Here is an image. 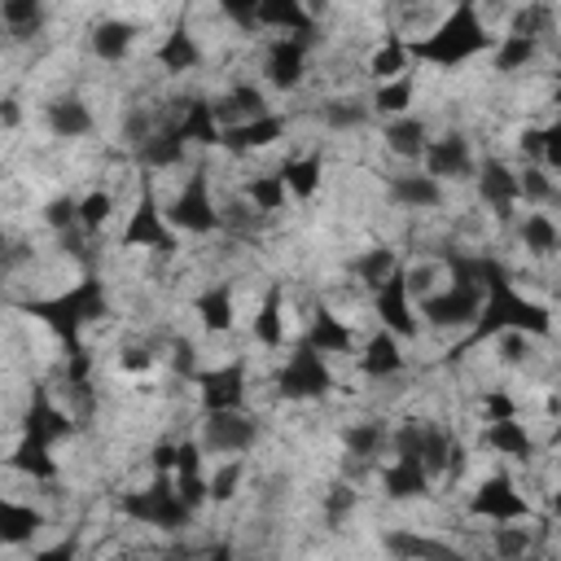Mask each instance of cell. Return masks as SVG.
I'll return each mask as SVG.
<instances>
[{
    "mask_svg": "<svg viewBox=\"0 0 561 561\" xmlns=\"http://www.w3.org/2000/svg\"><path fill=\"white\" fill-rule=\"evenodd\" d=\"M412 44V57L416 61H430V66H465L469 57H478V53H486L491 48V31H486V22L478 18V9L465 0V4H456L425 39H408Z\"/></svg>",
    "mask_w": 561,
    "mask_h": 561,
    "instance_id": "obj_1",
    "label": "cell"
},
{
    "mask_svg": "<svg viewBox=\"0 0 561 561\" xmlns=\"http://www.w3.org/2000/svg\"><path fill=\"white\" fill-rule=\"evenodd\" d=\"M31 311H35L39 320H48V324L61 333V342H66L70 351H79V346H75L79 329H83L88 320H101V316L110 311V302H105V285H101L96 276H83L79 285H70L66 294H57V298H48V302H35Z\"/></svg>",
    "mask_w": 561,
    "mask_h": 561,
    "instance_id": "obj_2",
    "label": "cell"
},
{
    "mask_svg": "<svg viewBox=\"0 0 561 561\" xmlns=\"http://www.w3.org/2000/svg\"><path fill=\"white\" fill-rule=\"evenodd\" d=\"M478 329L482 333H504V329H522L530 337H548L552 333V316L543 302L526 298L513 289V280L486 289V302H482V316H478Z\"/></svg>",
    "mask_w": 561,
    "mask_h": 561,
    "instance_id": "obj_3",
    "label": "cell"
},
{
    "mask_svg": "<svg viewBox=\"0 0 561 561\" xmlns=\"http://www.w3.org/2000/svg\"><path fill=\"white\" fill-rule=\"evenodd\" d=\"M123 513H127L131 522H140V526H153V530H180V526H188V522L197 517V508L180 495L175 473H158L153 486L127 491V495H123Z\"/></svg>",
    "mask_w": 561,
    "mask_h": 561,
    "instance_id": "obj_4",
    "label": "cell"
},
{
    "mask_svg": "<svg viewBox=\"0 0 561 561\" xmlns=\"http://www.w3.org/2000/svg\"><path fill=\"white\" fill-rule=\"evenodd\" d=\"M162 210H167V219H171L175 232H193V237L219 232L228 224L224 210L210 202V175H206V167H193L184 175V184L175 188V197L162 202Z\"/></svg>",
    "mask_w": 561,
    "mask_h": 561,
    "instance_id": "obj_5",
    "label": "cell"
},
{
    "mask_svg": "<svg viewBox=\"0 0 561 561\" xmlns=\"http://www.w3.org/2000/svg\"><path fill=\"white\" fill-rule=\"evenodd\" d=\"M276 394L280 399H294V403H311V399H324L333 390V368H329V355H320L316 346L298 342V351L285 355V364L276 368Z\"/></svg>",
    "mask_w": 561,
    "mask_h": 561,
    "instance_id": "obj_6",
    "label": "cell"
},
{
    "mask_svg": "<svg viewBox=\"0 0 561 561\" xmlns=\"http://www.w3.org/2000/svg\"><path fill=\"white\" fill-rule=\"evenodd\" d=\"M482 302H486V289L482 285H469V280H447L438 294L421 298V320L430 329H478V316H482Z\"/></svg>",
    "mask_w": 561,
    "mask_h": 561,
    "instance_id": "obj_7",
    "label": "cell"
},
{
    "mask_svg": "<svg viewBox=\"0 0 561 561\" xmlns=\"http://www.w3.org/2000/svg\"><path fill=\"white\" fill-rule=\"evenodd\" d=\"M197 443L206 447V456H245L259 443V421L245 408H219V412H202L197 421Z\"/></svg>",
    "mask_w": 561,
    "mask_h": 561,
    "instance_id": "obj_8",
    "label": "cell"
},
{
    "mask_svg": "<svg viewBox=\"0 0 561 561\" xmlns=\"http://www.w3.org/2000/svg\"><path fill=\"white\" fill-rule=\"evenodd\" d=\"M311 31H298V35H276L267 44V57H263V83L276 88V92H294L302 79H307V53H311Z\"/></svg>",
    "mask_w": 561,
    "mask_h": 561,
    "instance_id": "obj_9",
    "label": "cell"
},
{
    "mask_svg": "<svg viewBox=\"0 0 561 561\" xmlns=\"http://www.w3.org/2000/svg\"><path fill=\"white\" fill-rule=\"evenodd\" d=\"M469 513L482 517V522H491V526H500V522H522V517H530L535 508H530V500L517 491V482H513L508 473H491V478H482L478 491L469 495Z\"/></svg>",
    "mask_w": 561,
    "mask_h": 561,
    "instance_id": "obj_10",
    "label": "cell"
},
{
    "mask_svg": "<svg viewBox=\"0 0 561 561\" xmlns=\"http://www.w3.org/2000/svg\"><path fill=\"white\" fill-rule=\"evenodd\" d=\"M123 245H131V250L145 245V250H158V254H171V250H175V228H171L167 210L158 206L153 188H145L140 202L131 206L127 228H123Z\"/></svg>",
    "mask_w": 561,
    "mask_h": 561,
    "instance_id": "obj_11",
    "label": "cell"
},
{
    "mask_svg": "<svg viewBox=\"0 0 561 561\" xmlns=\"http://www.w3.org/2000/svg\"><path fill=\"white\" fill-rule=\"evenodd\" d=\"M373 311H377V320H381V329H390V333H399V337H416V329H421V307H416V298H412V289H408V263L373 294Z\"/></svg>",
    "mask_w": 561,
    "mask_h": 561,
    "instance_id": "obj_12",
    "label": "cell"
},
{
    "mask_svg": "<svg viewBox=\"0 0 561 561\" xmlns=\"http://www.w3.org/2000/svg\"><path fill=\"white\" fill-rule=\"evenodd\" d=\"M473 188H478V202H482L491 215H500V219H513V210L522 206V193H517V167H508L504 158H486V162H478Z\"/></svg>",
    "mask_w": 561,
    "mask_h": 561,
    "instance_id": "obj_13",
    "label": "cell"
},
{
    "mask_svg": "<svg viewBox=\"0 0 561 561\" xmlns=\"http://www.w3.org/2000/svg\"><path fill=\"white\" fill-rule=\"evenodd\" d=\"M421 167H425L430 175H438L443 184H451V180H473V175H478V158H473V149H469V140H465L460 131L434 136L430 149H425V158H421Z\"/></svg>",
    "mask_w": 561,
    "mask_h": 561,
    "instance_id": "obj_14",
    "label": "cell"
},
{
    "mask_svg": "<svg viewBox=\"0 0 561 561\" xmlns=\"http://www.w3.org/2000/svg\"><path fill=\"white\" fill-rule=\"evenodd\" d=\"M386 197H390L394 206H403V210H438L443 197H447V188H443L438 175H430V171L421 167V171H399V175H390Z\"/></svg>",
    "mask_w": 561,
    "mask_h": 561,
    "instance_id": "obj_15",
    "label": "cell"
},
{
    "mask_svg": "<svg viewBox=\"0 0 561 561\" xmlns=\"http://www.w3.org/2000/svg\"><path fill=\"white\" fill-rule=\"evenodd\" d=\"M197 394H202V412H219V408H245V368L219 364L210 373H197Z\"/></svg>",
    "mask_w": 561,
    "mask_h": 561,
    "instance_id": "obj_16",
    "label": "cell"
},
{
    "mask_svg": "<svg viewBox=\"0 0 561 561\" xmlns=\"http://www.w3.org/2000/svg\"><path fill=\"white\" fill-rule=\"evenodd\" d=\"M478 447H482V451H491V456H504V460H530V456L539 451V443H535V434L526 430V421H522V416L486 421V425H482Z\"/></svg>",
    "mask_w": 561,
    "mask_h": 561,
    "instance_id": "obj_17",
    "label": "cell"
},
{
    "mask_svg": "<svg viewBox=\"0 0 561 561\" xmlns=\"http://www.w3.org/2000/svg\"><path fill=\"white\" fill-rule=\"evenodd\" d=\"M355 359H359V373L373 377V381L399 377V373H403V337L390 333V329H377L368 342H359Z\"/></svg>",
    "mask_w": 561,
    "mask_h": 561,
    "instance_id": "obj_18",
    "label": "cell"
},
{
    "mask_svg": "<svg viewBox=\"0 0 561 561\" xmlns=\"http://www.w3.org/2000/svg\"><path fill=\"white\" fill-rule=\"evenodd\" d=\"M381 140H386V149H390L399 162H421L434 136H430V123H425L421 114H399V118H386Z\"/></svg>",
    "mask_w": 561,
    "mask_h": 561,
    "instance_id": "obj_19",
    "label": "cell"
},
{
    "mask_svg": "<svg viewBox=\"0 0 561 561\" xmlns=\"http://www.w3.org/2000/svg\"><path fill=\"white\" fill-rule=\"evenodd\" d=\"M44 123H48V131L57 140H83L92 131V110H88V101L79 92H61V96H53L44 105Z\"/></svg>",
    "mask_w": 561,
    "mask_h": 561,
    "instance_id": "obj_20",
    "label": "cell"
},
{
    "mask_svg": "<svg viewBox=\"0 0 561 561\" xmlns=\"http://www.w3.org/2000/svg\"><path fill=\"white\" fill-rule=\"evenodd\" d=\"M285 136V118L280 114H254V118H241V123H232V127H224V149H232V153H254V149H267L272 140H280Z\"/></svg>",
    "mask_w": 561,
    "mask_h": 561,
    "instance_id": "obj_21",
    "label": "cell"
},
{
    "mask_svg": "<svg viewBox=\"0 0 561 561\" xmlns=\"http://www.w3.org/2000/svg\"><path fill=\"white\" fill-rule=\"evenodd\" d=\"M430 469H425V460H416V456H394L386 469H381V491H386V500H421V495H430Z\"/></svg>",
    "mask_w": 561,
    "mask_h": 561,
    "instance_id": "obj_22",
    "label": "cell"
},
{
    "mask_svg": "<svg viewBox=\"0 0 561 561\" xmlns=\"http://www.w3.org/2000/svg\"><path fill=\"white\" fill-rule=\"evenodd\" d=\"M184 136H180V127L171 123V127H153L145 140H136V162L145 167V171H175L180 162H184Z\"/></svg>",
    "mask_w": 561,
    "mask_h": 561,
    "instance_id": "obj_23",
    "label": "cell"
},
{
    "mask_svg": "<svg viewBox=\"0 0 561 561\" xmlns=\"http://www.w3.org/2000/svg\"><path fill=\"white\" fill-rule=\"evenodd\" d=\"M131 44H136V26H131L127 18H101V22L88 31L92 57H96V61H110V66H118V61L131 53Z\"/></svg>",
    "mask_w": 561,
    "mask_h": 561,
    "instance_id": "obj_24",
    "label": "cell"
},
{
    "mask_svg": "<svg viewBox=\"0 0 561 561\" xmlns=\"http://www.w3.org/2000/svg\"><path fill=\"white\" fill-rule=\"evenodd\" d=\"M403 267V259H399V250L394 245H368L364 254H355L351 259V276L368 289V294H377L394 272Z\"/></svg>",
    "mask_w": 561,
    "mask_h": 561,
    "instance_id": "obj_25",
    "label": "cell"
},
{
    "mask_svg": "<svg viewBox=\"0 0 561 561\" xmlns=\"http://www.w3.org/2000/svg\"><path fill=\"white\" fill-rule=\"evenodd\" d=\"M307 346H316L320 355H351L359 342H355V329L342 320V316H333V311H316V320H311V329H307V337H302Z\"/></svg>",
    "mask_w": 561,
    "mask_h": 561,
    "instance_id": "obj_26",
    "label": "cell"
},
{
    "mask_svg": "<svg viewBox=\"0 0 561 561\" xmlns=\"http://www.w3.org/2000/svg\"><path fill=\"white\" fill-rule=\"evenodd\" d=\"M241 197H245V206L254 210V215H280L294 197H289V184H285V175L280 171H263V175H250L245 180V188H241Z\"/></svg>",
    "mask_w": 561,
    "mask_h": 561,
    "instance_id": "obj_27",
    "label": "cell"
},
{
    "mask_svg": "<svg viewBox=\"0 0 561 561\" xmlns=\"http://www.w3.org/2000/svg\"><path fill=\"white\" fill-rule=\"evenodd\" d=\"M250 333L263 351H280L285 346V302H280V285H272L250 320Z\"/></svg>",
    "mask_w": 561,
    "mask_h": 561,
    "instance_id": "obj_28",
    "label": "cell"
},
{
    "mask_svg": "<svg viewBox=\"0 0 561 561\" xmlns=\"http://www.w3.org/2000/svg\"><path fill=\"white\" fill-rule=\"evenodd\" d=\"M342 447H346L351 460L373 465V460L390 447V430H386V421H351V425L342 430Z\"/></svg>",
    "mask_w": 561,
    "mask_h": 561,
    "instance_id": "obj_29",
    "label": "cell"
},
{
    "mask_svg": "<svg viewBox=\"0 0 561 561\" xmlns=\"http://www.w3.org/2000/svg\"><path fill=\"white\" fill-rule=\"evenodd\" d=\"M412 44L399 39V35H386L373 53H368V75L373 83H386V79H399V75H412Z\"/></svg>",
    "mask_w": 561,
    "mask_h": 561,
    "instance_id": "obj_30",
    "label": "cell"
},
{
    "mask_svg": "<svg viewBox=\"0 0 561 561\" xmlns=\"http://www.w3.org/2000/svg\"><path fill=\"white\" fill-rule=\"evenodd\" d=\"M517 241H522V250H526V254L548 259V254H557V250H561V228H557V219H552V215L530 210V215H522V219H517Z\"/></svg>",
    "mask_w": 561,
    "mask_h": 561,
    "instance_id": "obj_31",
    "label": "cell"
},
{
    "mask_svg": "<svg viewBox=\"0 0 561 561\" xmlns=\"http://www.w3.org/2000/svg\"><path fill=\"white\" fill-rule=\"evenodd\" d=\"M193 311L202 320L206 333H228L237 324V302H232V289L228 285H210L193 298Z\"/></svg>",
    "mask_w": 561,
    "mask_h": 561,
    "instance_id": "obj_32",
    "label": "cell"
},
{
    "mask_svg": "<svg viewBox=\"0 0 561 561\" xmlns=\"http://www.w3.org/2000/svg\"><path fill=\"white\" fill-rule=\"evenodd\" d=\"M259 26L263 31H276V35H298L307 26H316L307 0H263L259 4Z\"/></svg>",
    "mask_w": 561,
    "mask_h": 561,
    "instance_id": "obj_33",
    "label": "cell"
},
{
    "mask_svg": "<svg viewBox=\"0 0 561 561\" xmlns=\"http://www.w3.org/2000/svg\"><path fill=\"white\" fill-rule=\"evenodd\" d=\"M175 127H180L184 140H197V145H210V149L224 140V123H219V114H215L210 101H188V105L180 110Z\"/></svg>",
    "mask_w": 561,
    "mask_h": 561,
    "instance_id": "obj_34",
    "label": "cell"
},
{
    "mask_svg": "<svg viewBox=\"0 0 561 561\" xmlns=\"http://www.w3.org/2000/svg\"><path fill=\"white\" fill-rule=\"evenodd\" d=\"M153 57H158V66H162L167 75H188V70H197L202 48H197V39H193L184 26H175V31L162 35V44H158Z\"/></svg>",
    "mask_w": 561,
    "mask_h": 561,
    "instance_id": "obj_35",
    "label": "cell"
},
{
    "mask_svg": "<svg viewBox=\"0 0 561 561\" xmlns=\"http://www.w3.org/2000/svg\"><path fill=\"white\" fill-rule=\"evenodd\" d=\"M412 101H416V79H412V75L373 83V92H368V105H373V114H381V118L412 114Z\"/></svg>",
    "mask_w": 561,
    "mask_h": 561,
    "instance_id": "obj_36",
    "label": "cell"
},
{
    "mask_svg": "<svg viewBox=\"0 0 561 561\" xmlns=\"http://www.w3.org/2000/svg\"><path fill=\"white\" fill-rule=\"evenodd\" d=\"M70 430H75L70 416H66L57 403H48L44 390H35V399H31V408H26V425H22V434H35V438L57 443V438H66Z\"/></svg>",
    "mask_w": 561,
    "mask_h": 561,
    "instance_id": "obj_37",
    "label": "cell"
},
{
    "mask_svg": "<svg viewBox=\"0 0 561 561\" xmlns=\"http://www.w3.org/2000/svg\"><path fill=\"white\" fill-rule=\"evenodd\" d=\"M539 57V39H530V35H500L495 44H491V70L495 75H517V70H526L530 61Z\"/></svg>",
    "mask_w": 561,
    "mask_h": 561,
    "instance_id": "obj_38",
    "label": "cell"
},
{
    "mask_svg": "<svg viewBox=\"0 0 561 561\" xmlns=\"http://www.w3.org/2000/svg\"><path fill=\"white\" fill-rule=\"evenodd\" d=\"M280 175H285V184H289V197H294V202H311V197H316V188H320L324 162H320V153H294V158H285V162H280Z\"/></svg>",
    "mask_w": 561,
    "mask_h": 561,
    "instance_id": "obj_39",
    "label": "cell"
},
{
    "mask_svg": "<svg viewBox=\"0 0 561 561\" xmlns=\"http://www.w3.org/2000/svg\"><path fill=\"white\" fill-rule=\"evenodd\" d=\"M48 438H35V434H22V443L9 451V469H18V473H31V478H39V482H48V478H57V465H53V456H48Z\"/></svg>",
    "mask_w": 561,
    "mask_h": 561,
    "instance_id": "obj_40",
    "label": "cell"
},
{
    "mask_svg": "<svg viewBox=\"0 0 561 561\" xmlns=\"http://www.w3.org/2000/svg\"><path fill=\"white\" fill-rule=\"evenodd\" d=\"M215 114H219V123H224V127H232V123H241V118L267 114V96H263V88H259V83H232V92L215 105Z\"/></svg>",
    "mask_w": 561,
    "mask_h": 561,
    "instance_id": "obj_41",
    "label": "cell"
},
{
    "mask_svg": "<svg viewBox=\"0 0 561 561\" xmlns=\"http://www.w3.org/2000/svg\"><path fill=\"white\" fill-rule=\"evenodd\" d=\"M320 118L333 131H355V127H364L373 118V105H368V96H329L320 105Z\"/></svg>",
    "mask_w": 561,
    "mask_h": 561,
    "instance_id": "obj_42",
    "label": "cell"
},
{
    "mask_svg": "<svg viewBox=\"0 0 561 561\" xmlns=\"http://www.w3.org/2000/svg\"><path fill=\"white\" fill-rule=\"evenodd\" d=\"M206 482H210V504H228L245 482V456H219V465H210Z\"/></svg>",
    "mask_w": 561,
    "mask_h": 561,
    "instance_id": "obj_43",
    "label": "cell"
},
{
    "mask_svg": "<svg viewBox=\"0 0 561 561\" xmlns=\"http://www.w3.org/2000/svg\"><path fill=\"white\" fill-rule=\"evenodd\" d=\"M0 18L13 39H31L44 26V0H0Z\"/></svg>",
    "mask_w": 561,
    "mask_h": 561,
    "instance_id": "obj_44",
    "label": "cell"
},
{
    "mask_svg": "<svg viewBox=\"0 0 561 561\" xmlns=\"http://www.w3.org/2000/svg\"><path fill=\"white\" fill-rule=\"evenodd\" d=\"M381 548H386L390 557H447V552H451V543L430 539V535H412V530H390V535L381 539Z\"/></svg>",
    "mask_w": 561,
    "mask_h": 561,
    "instance_id": "obj_45",
    "label": "cell"
},
{
    "mask_svg": "<svg viewBox=\"0 0 561 561\" xmlns=\"http://www.w3.org/2000/svg\"><path fill=\"white\" fill-rule=\"evenodd\" d=\"M517 193H522L526 206H543V202H552V197H557L552 171H548L543 162H526V167H517Z\"/></svg>",
    "mask_w": 561,
    "mask_h": 561,
    "instance_id": "obj_46",
    "label": "cell"
},
{
    "mask_svg": "<svg viewBox=\"0 0 561 561\" xmlns=\"http://www.w3.org/2000/svg\"><path fill=\"white\" fill-rule=\"evenodd\" d=\"M39 530V513L35 508H26V504H18V500H4L0 504V539L4 543H22V539H31Z\"/></svg>",
    "mask_w": 561,
    "mask_h": 561,
    "instance_id": "obj_47",
    "label": "cell"
},
{
    "mask_svg": "<svg viewBox=\"0 0 561 561\" xmlns=\"http://www.w3.org/2000/svg\"><path fill=\"white\" fill-rule=\"evenodd\" d=\"M548 26H552V9H548V4H539V0L517 4V9H513V18H508V35L543 39V35H548Z\"/></svg>",
    "mask_w": 561,
    "mask_h": 561,
    "instance_id": "obj_48",
    "label": "cell"
},
{
    "mask_svg": "<svg viewBox=\"0 0 561 561\" xmlns=\"http://www.w3.org/2000/svg\"><path fill=\"white\" fill-rule=\"evenodd\" d=\"M110 215H114V193L92 188V193L79 197V224H83V232H101L110 224Z\"/></svg>",
    "mask_w": 561,
    "mask_h": 561,
    "instance_id": "obj_49",
    "label": "cell"
},
{
    "mask_svg": "<svg viewBox=\"0 0 561 561\" xmlns=\"http://www.w3.org/2000/svg\"><path fill=\"white\" fill-rule=\"evenodd\" d=\"M355 508H359V491H355V482H333V486L324 491V522H329V526H342Z\"/></svg>",
    "mask_w": 561,
    "mask_h": 561,
    "instance_id": "obj_50",
    "label": "cell"
},
{
    "mask_svg": "<svg viewBox=\"0 0 561 561\" xmlns=\"http://www.w3.org/2000/svg\"><path fill=\"white\" fill-rule=\"evenodd\" d=\"M39 219L53 228V232H70V228H83L79 224V197H70V193H61V197H53V202H44V210H39Z\"/></svg>",
    "mask_w": 561,
    "mask_h": 561,
    "instance_id": "obj_51",
    "label": "cell"
},
{
    "mask_svg": "<svg viewBox=\"0 0 561 561\" xmlns=\"http://www.w3.org/2000/svg\"><path fill=\"white\" fill-rule=\"evenodd\" d=\"M500 337V364H508V368H517V364H526V355H530V333H522V329H504V333H495Z\"/></svg>",
    "mask_w": 561,
    "mask_h": 561,
    "instance_id": "obj_52",
    "label": "cell"
},
{
    "mask_svg": "<svg viewBox=\"0 0 561 561\" xmlns=\"http://www.w3.org/2000/svg\"><path fill=\"white\" fill-rule=\"evenodd\" d=\"M219 4V13L232 22V26H241V31H254L259 26V4L263 0H215Z\"/></svg>",
    "mask_w": 561,
    "mask_h": 561,
    "instance_id": "obj_53",
    "label": "cell"
},
{
    "mask_svg": "<svg viewBox=\"0 0 561 561\" xmlns=\"http://www.w3.org/2000/svg\"><path fill=\"white\" fill-rule=\"evenodd\" d=\"M552 175H561V118H552L548 127H543V158H539Z\"/></svg>",
    "mask_w": 561,
    "mask_h": 561,
    "instance_id": "obj_54",
    "label": "cell"
},
{
    "mask_svg": "<svg viewBox=\"0 0 561 561\" xmlns=\"http://www.w3.org/2000/svg\"><path fill=\"white\" fill-rule=\"evenodd\" d=\"M504 416H517V403L504 394V390H491L482 399V421H504Z\"/></svg>",
    "mask_w": 561,
    "mask_h": 561,
    "instance_id": "obj_55",
    "label": "cell"
},
{
    "mask_svg": "<svg viewBox=\"0 0 561 561\" xmlns=\"http://www.w3.org/2000/svg\"><path fill=\"white\" fill-rule=\"evenodd\" d=\"M118 364H123V373H149L153 368V351L149 346H127L118 355Z\"/></svg>",
    "mask_w": 561,
    "mask_h": 561,
    "instance_id": "obj_56",
    "label": "cell"
},
{
    "mask_svg": "<svg viewBox=\"0 0 561 561\" xmlns=\"http://www.w3.org/2000/svg\"><path fill=\"white\" fill-rule=\"evenodd\" d=\"M522 153H526L530 162L543 158V127H526V131H522Z\"/></svg>",
    "mask_w": 561,
    "mask_h": 561,
    "instance_id": "obj_57",
    "label": "cell"
},
{
    "mask_svg": "<svg viewBox=\"0 0 561 561\" xmlns=\"http://www.w3.org/2000/svg\"><path fill=\"white\" fill-rule=\"evenodd\" d=\"M171 364H175L184 377H193V342L175 337V346H171Z\"/></svg>",
    "mask_w": 561,
    "mask_h": 561,
    "instance_id": "obj_58",
    "label": "cell"
},
{
    "mask_svg": "<svg viewBox=\"0 0 561 561\" xmlns=\"http://www.w3.org/2000/svg\"><path fill=\"white\" fill-rule=\"evenodd\" d=\"M4 127H18V101L13 96L4 101Z\"/></svg>",
    "mask_w": 561,
    "mask_h": 561,
    "instance_id": "obj_59",
    "label": "cell"
},
{
    "mask_svg": "<svg viewBox=\"0 0 561 561\" xmlns=\"http://www.w3.org/2000/svg\"><path fill=\"white\" fill-rule=\"evenodd\" d=\"M557 105H561V88H557Z\"/></svg>",
    "mask_w": 561,
    "mask_h": 561,
    "instance_id": "obj_60",
    "label": "cell"
},
{
    "mask_svg": "<svg viewBox=\"0 0 561 561\" xmlns=\"http://www.w3.org/2000/svg\"><path fill=\"white\" fill-rule=\"evenodd\" d=\"M557 513H561V495H557Z\"/></svg>",
    "mask_w": 561,
    "mask_h": 561,
    "instance_id": "obj_61",
    "label": "cell"
}]
</instances>
